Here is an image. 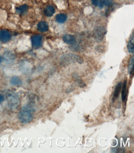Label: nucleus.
Instances as JSON below:
<instances>
[{"label": "nucleus", "instance_id": "nucleus-3", "mask_svg": "<svg viewBox=\"0 0 134 153\" xmlns=\"http://www.w3.org/2000/svg\"><path fill=\"white\" fill-rule=\"evenodd\" d=\"M32 44L35 48H39L42 45V36L40 35H36L32 38Z\"/></svg>", "mask_w": 134, "mask_h": 153}, {"label": "nucleus", "instance_id": "nucleus-20", "mask_svg": "<svg viewBox=\"0 0 134 153\" xmlns=\"http://www.w3.org/2000/svg\"><path fill=\"white\" fill-rule=\"evenodd\" d=\"M1 58H0V63H1Z\"/></svg>", "mask_w": 134, "mask_h": 153}, {"label": "nucleus", "instance_id": "nucleus-14", "mask_svg": "<svg viewBox=\"0 0 134 153\" xmlns=\"http://www.w3.org/2000/svg\"><path fill=\"white\" fill-rule=\"evenodd\" d=\"M127 85V82L126 80L124 82L123 85L122 90V99L123 102L126 100V97Z\"/></svg>", "mask_w": 134, "mask_h": 153}, {"label": "nucleus", "instance_id": "nucleus-16", "mask_svg": "<svg viewBox=\"0 0 134 153\" xmlns=\"http://www.w3.org/2000/svg\"><path fill=\"white\" fill-rule=\"evenodd\" d=\"M92 2L94 6H98L100 8H102L104 7V5L103 0H92Z\"/></svg>", "mask_w": 134, "mask_h": 153}, {"label": "nucleus", "instance_id": "nucleus-15", "mask_svg": "<svg viewBox=\"0 0 134 153\" xmlns=\"http://www.w3.org/2000/svg\"><path fill=\"white\" fill-rule=\"evenodd\" d=\"M134 71V57H131L128 66V72L129 74H132Z\"/></svg>", "mask_w": 134, "mask_h": 153}, {"label": "nucleus", "instance_id": "nucleus-9", "mask_svg": "<svg viewBox=\"0 0 134 153\" xmlns=\"http://www.w3.org/2000/svg\"><path fill=\"white\" fill-rule=\"evenodd\" d=\"M55 12L54 8L52 6H48L45 8L44 11L45 15L46 16L50 17L53 16Z\"/></svg>", "mask_w": 134, "mask_h": 153}, {"label": "nucleus", "instance_id": "nucleus-4", "mask_svg": "<svg viewBox=\"0 0 134 153\" xmlns=\"http://www.w3.org/2000/svg\"><path fill=\"white\" fill-rule=\"evenodd\" d=\"M106 33L105 29L102 27H98L96 28L94 32V36L95 39L98 41L102 40L104 36Z\"/></svg>", "mask_w": 134, "mask_h": 153}, {"label": "nucleus", "instance_id": "nucleus-12", "mask_svg": "<svg viewBox=\"0 0 134 153\" xmlns=\"http://www.w3.org/2000/svg\"><path fill=\"white\" fill-rule=\"evenodd\" d=\"M10 84L13 86H20L22 84V82L18 76L12 77L10 81Z\"/></svg>", "mask_w": 134, "mask_h": 153}, {"label": "nucleus", "instance_id": "nucleus-13", "mask_svg": "<svg viewBox=\"0 0 134 153\" xmlns=\"http://www.w3.org/2000/svg\"><path fill=\"white\" fill-rule=\"evenodd\" d=\"M56 19L57 22L59 23H63L67 20V16L65 14H59L57 15Z\"/></svg>", "mask_w": 134, "mask_h": 153}, {"label": "nucleus", "instance_id": "nucleus-6", "mask_svg": "<svg viewBox=\"0 0 134 153\" xmlns=\"http://www.w3.org/2000/svg\"><path fill=\"white\" fill-rule=\"evenodd\" d=\"M122 82H119L115 86L114 93H113V98L112 99L113 102L115 101L116 99H117L118 97L119 96L120 92L122 89Z\"/></svg>", "mask_w": 134, "mask_h": 153}, {"label": "nucleus", "instance_id": "nucleus-8", "mask_svg": "<svg viewBox=\"0 0 134 153\" xmlns=\"http://www.w3.org/2000/svg\"><path fill=\"white\" fill-rule=\"evenodd\" d=\"M37 29L41 32H46L48 29V25L45 21H41L37 25Z\"/></svg>", "mask_w": 134, "mask_h": 153}, {"label": "nucleus", "instance_id": "nucleus-18", "mask_svg": "<svg viewBox=\"0 0 134 153\" xmlns=\"http://www.w3.org/2000/svg\"><path fill=\"white\" fill-rule=\"evenodd\" d=\"M103 4L104 5L106 6H110L112 4V2L111 0H104Z\"/></svg>", "mask_w": 134, "mask_h": 153}, {"label": "nucleus", "instance_id": "nucleus-7", "mask_svg": "<svg viewBox=\"0 0 134 153\" xmlns=\"http://www.w3.org/2000/svg\"><path fill=\"white\" fill-rule=\"evenodd\" d=\"M63 40L64 42L68 44H73L76 41L75 37L72 35L70 34H66L63 37Z\"/></svg>", "mask_w": 134, "mask_h": 153}, {"label": "nucleus", "instance_id": "nucleus-5", "mask_svg": "<svg viewBox=\"0 0 134 153\" xmlns=\"http://www.w3.org/2000/svg\"><path fill=\"white\" fill-rule=\"evenodd\" d=\"M11 35L7 30H3L0 31V41L3 43H6L10 40Z\"/></svg>", "mask_w": 134, "mask_h": 153}, {"label": "nucleus", "instance_id": "nucleus-10", "mask_svg": "<svg viewBox=\"0 0 134 153\" xmlns=\"http://www.w3.org/2000/svg\"><path fill=\"white\" fill-rule=\"evenodd\" d=\"M28 9V6L26 4H23L16 8L17 13L19 14L23 15L26 14Z\"/></svg>", "mask_w": 134, "mask_h": 153}, {"label": "nucleus", "instance_id": "nucleus-17", "mask_svg": "<svg viewBox=\"0 0 134 153\" xmlns=\"http://www.w3.org/2000/svg\"><path fill=\"white\" fill-rule=\"evenodd\" d=\"M127 48L130 53L134 52V44L132 41H129L127 44Z\"/></svg>", "mask_w": 134, "mask_h": 153}, {"label": "nucleus", "instance_id": "nucleus-11", "mask_svg": "<svg viewBox=\"0 0 134 153\" xmlns=\"http://www.w3.org/2000/svg\"><path fill=\"white\" fill-rule=\"evenodd\" d=\"M73 78H74V80L76 83H77L78 86L81 87H84L86 86V85L85 84L84 82L82 80L81 78H80V76H79L78 74L76 73H74L73 75Z\"/></svg>", "mask_w": 134, "mask_h": 153}, {"label": "nucleus", "instance_id": "nucleus-1", "mask_svg": "<svg viewBox=\"0 0 134 153\" xmlns=\"http://www.w3.org/2000/svg\"><path fill=\"white\" fill-rule=\"evenodd\" d=\"M35 109L32 105L26 104L21 108L19 113L20 121L23 124L29 123L33 119Z\"/></svg>", "mask_w": 134, "mask_h": 153}, {"label": "nucleus", "instance_id": "nucleus-2", "mask_svg": "<svg viewBox=\"0 0 134 153\" xmlns=\"http://www.w3.org/2000/svg\"><path fill=\"white\" fill-rule=\"evenodd\" d=\"M8 105L10 108L15 109L18 108L19 104V98L15 94H11L9 96L8 100Z\"/></svg>", "mask_w": 134, "mask_h": 153}, {"label": "nucleus", "instance_id": "nucleus-19", "mask_svg": "<svg viewBox=\"0 0 134 153\" xmlns=\"http://www.w3.org/2000/svg\"><path fill=\"white\" fill-rule=\"evenodd\" d=\"M4 100V98L2 94H0V103L3 102Z\"/></svg>", "mask_w": 134, "mask_h": 153}]
</instances>
